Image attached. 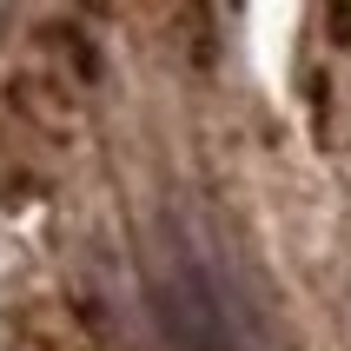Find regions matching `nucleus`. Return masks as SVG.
Wrapping results in <instances>:
<instances>
[{"label":"nucleus","mask_w":351,"mask_h":351,"mask_svg":"<svg viewBox=\"0 0 351 351\" xmlns=\"http://www.w3.org/2000/svg\"><path fill=\"white\" fill-rule=\"evenodd\" d=\"M146 298L166 351H258L245 292L186 219H159V239L146 252Z\"/></svg>","instance_id":"obj_1"}]
</instances>
